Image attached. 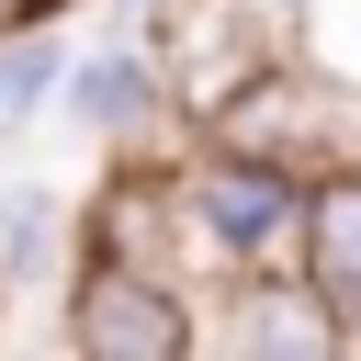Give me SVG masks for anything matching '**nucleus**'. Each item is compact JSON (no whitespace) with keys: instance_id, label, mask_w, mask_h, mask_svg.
Instances as JSON below:
<instances>
[{"instance_id":"nucleus-1","label":"nucleus","mask_w":361,"mask_h":361,"mask_svg":"<svg viewBox=\"0 0 361 361\" xmlns=\"http://www.w3.org/2000/svg\"><path fill=\"white\" fill-rule=\"evenodd\" d=\"M68 361H192V316L147 271H79L68 293Z\"/></svg>"},{"instance_id":"nucleus-2","label":"nucleus","mask_w":361,"mask_h":361,"mask_svg":"<svg viewBox=\"0 0 361 361\" xmlns=\"http://www.w3.org/2000/svg\"><path fill=\"white\" fill-rule=\"evenodd\" d=\"M192 226L237 259H271L282 237H305V180L271 169V158H226V169L192 180Z\"/></svg>"},{"instance_id":"nucleus-3","label":"nucleus","mask_w":361,"mask_h":361,"mask_svg":"<svg viewBox=\"0 0 361 361\" xmlns=\"http://www.w3.org/2000/svg\"><path fill=\"white\" fill-rule=\"evenodd\" d=\"M305 293H316L338 327H361V169L305 203Z\"/></svg>"},{"instance_id":"nucleus-4","label":"nucleus","mask_w":361,"mask_h":361,"mask_svg":"<svg viewBox=\"0 0 361 361\" xmlns=\"http://www.w3.org/2000/svg\"><path fill=\"white\" fill-rule=\"evenodd\" d=\"M237 361H338V316L305 282H259L237 305Z\"/></svg>"},{"instance_id":"nucleus-5","label":"nucleus","mask_w":361,"mask_h":361,"mask_svg":"<svg viewBox=\"0 0 361 361\" xmlns=\"http://www.w3.org/2000/svg\"><path fill=\"white\" fill-rule=\"evenodd\" d=\"M68 113H79L90 135H135V124L158 113V56H147V45L79 56V68H68Z\"/></svg>"},{"instance_id":"nucleus-6","label":"nucleus","mask_w":361,"mask_h":361,"mask_svg":"<svg viewBox=\"0 0 361 361\" xmlns=\"http://www.w3.org/2000/svg\"><path fill=\"white\" fill-rule=\"evenodd\" d=\"M56 79H68V45H56L45 23H11V34H0V135L34 124V102H45Z\"/></svg>"},{"instance_id":"nucleus-7","label":"nucleus","mask_w":361,"mask_h":361,"mask_svg":"<svg viewBox=\"0 0 361 361\" xmlns=\"http://www.w3.org/2000/svg\"><path fill=\"white\" fill-rule=\"evenodd\" d=\"M56 226H68L56 192H11V203H0V282H34L45 248H56Z\"/></svg>"},{"instance_id":"nucleus-8","label":"nucleus","mask_w":361,"mask_h":361,"mask_svg":"<svg viewBox=\"0 0 361 361\" xmlns=\"http://www.w3.org/2000/svg\"><path fill=\"white\" fill-rule=\"evenodd\" d=\"M11 11H23V23H45V11H68V0H11Z\"/></svg>"},{"instance_id":"nucleus-9","label":"nucleus","mask_w":361,"mask_h":361,"mask_svg":"<svg viewBox=\"0 0 361 361\" xmlns=\"http://www.w3.org/2000/svg\"><path fill=\"white\" fill-rule=\"evenodd\" d=\"M0 11H11V0H0Z\"/></svg>"}]
</instances>
